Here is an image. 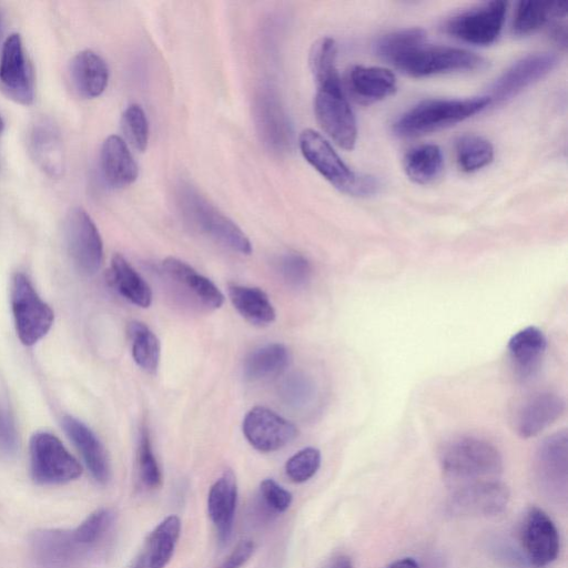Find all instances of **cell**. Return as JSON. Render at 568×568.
Masks as SVG:
<instances>
[{
    "mask_svg": "<svg viewBox=\"0 0 568 568\" xmlns=\"http://www.w3.org/2000/svg\"><path fill=\"white\" fill-rule=\"evenodd\" d=\"M114 523L113 510L100 508L73 529L36 530L29 539L32 561L37 568H79L104 545Z\"/></svg>",
    "mask_w": 568,
    "mask_h": 568,
    "instance_id": "6da1fadb",
    "label": "cell"
},
{
    "mask_svg": "<svg viewBox=\"0 0 568 568\" xmlns=\"http://www.w3.org/2000/svg\"><path fill=\"white\" fill-rule=\"evenodd\" d=\"M439 465L444 477L456 486L497 479L503 458L495 445L477 437L455 438L440 449Z\"/></svg>",
    "mask_w": 568,
    "mask_h": 568,
    "instance_id": "7a4b0ae2",
    "label": "cell"
},
{
    "mask_svg": "<svg viewBox=\"0 0 568 568\" xmlns=\"http://www.w3.org/2000/svg\"><path fill=\"white\" fill-rule=\"evenodd\" d=\"M489 97L466 99H428L405 111L393 124L400 138H414L452 126L485 110Z\"/></svg>",
    "mask_w": 568,
    "mask_h": 568,
    "instance_id": "3957f363",
    "label": "cell"
},
{
    "mask_svg": "<svg viewBox=\"0 0 568 568\" xmlns=\"http://www.w3.org/2000/svg\"><path fill=\"white\" fill-rule=\"evenodd\" d=\"M298 145L305 160L341 192L359 197L378 192L379 181L374 175L351 170L318 132L304 130L300 134Z\"/></svg>",
    "mask_w": 568,
    "mask_h": 568,
    "instance_id": "277c9868",
    "label": "cell"
},
{
    "mask_svg": "<svg viewBox=\"0 0 568 568\" xmlns=\"http://www.w3.org/2000/svg\"><path fill=\"white\" fill-rule=\"evenodd\" d=\"M178 203L186 221L195 229L224 247L240 254H251L252 245L244 232L195 187L182 183L178 190Z\"/></svg>",
    "mask_w": 568,
    "mask_h": 568,
    "instance_id": "5b68a950",
    "label": "cell"
},
{
    "mask_svg": "<svg viewBox=\"0 0 568 568\" xmlns=\"http://www.w3.org/2000/svg\"><path fill=\"white\" fill-rule=\"evenodd\" d=\"M10 304L16 332L23 345L32 346L49 333L54 313L24 273L17 272L11 280Z\"/></svg>",
    "mask_w": 568,
    "mask_h": 568,
    "instance_id": "8992f818",
    "label": "cell"
},
{
    "mask_svg": "<svg viewBox=\"0 0 568 568\" xmlns=\"http://www.w3.org/2000/svg\"><path fill=\"white\" fill-rule=\"evenodd\" d=\"M486 60L465 49L429 45L424 43L394 62V67L413 78H425L436 74L473 71L481 69Z\"/></svg>",
    "mask_w": 568,
    "mask_h": 568,
    "instance_id": "52a82bcc",
    "label": "cell"
},
{
    "mask_svg": "<svg viewBox=\"0 0 568 568\" xmlns=\"http://www.w3.org/2000/svg\"><path fill=\"white\" fill-rule=\"evenodd\" d=\"M30 473L32 479L44 486L62 485L75 480L82 473L81 465L49 432H37L30 438Z\"/></svg>",
    "mask_w": 568,
    "mask_h": 568,
    "instance_id": "ba28073f",
    "label": "cell"
},
{
    "mask_svg": "<svg viewBox=\"0 0 568 568\" xmlns=\"http://www.w3.org/2000/svg\"><path fill=\"white\" fill-rule=\"evenodd\" d=\"M64 237L75 270L84 276L94 275L103 261V243L98 227L84 209L74 206L67 213Z\"/></svg>",
    "mask_w": 568,
    "mask_h": 568,
    "instance_id": "9c48e42d",
    "label": "cell"
},
{
    "mask_svg": "<svg viewBox=\"0 0 568 568\" xmlns=\"http://www.w3.org/2000/svg\"><path fill=\"white\" fill-rule=\"evenodd\" d=\"M507 2L489 1L447 19L444 29L450 37L475 45L494 43L505 22Z\"/></svg>",
    "mask_w": 568,
    "mask_h": 568,
    "instance_id": "30bf717a",
    "label": "cell"
},
{
    "mask_svg": "<svg viewBox=\"0 0 568 568\" xmlns=\"http://www.w3.org/2000/svg\"><path fill=\"white\" fill-rule=\"evenodd\" d=\"M508 487L498 479L456 486L447 500L454 517H490L505 510L509 501Z\"/></svg>",
    "mask_w": 568,
    "mask_h": 568,
    "instance_id": "8fae6325",
    "label": "cell"
},
{
    "mask_svg": "<svg viewBox=\"0 0 568 568\" xmlns=\"http://www.w3.org/2000/svg\"><path fill=\"white\" fill-rule=\"evenodd\" d=\"M0 90L9 100L21 105H30L34 100L32 68L19 33H11L2 44Z\"/></svg>",
    "mask_w": 568,
    "mask_h": 568,
    "instance_id": "7c38bea8",
    "label": "cell"
},
{
    "mask_svg": "<svg viewBox=\"0 0 568 568\" xmlns=\"http://www.w3.org/2000/svg\"><path fill=\"white\" fill-rule=\"evenodd\" d=\"M559 63L551 52L530 53L508 67L491 84L487 94L491 103L504 102L548 75Z\"/></svg>",
    "mask_w": 568,
    "mask_h": 568,
    "instance_id": "4fadbf2b",
    "label": "cell"
},
{
    "mask_svg": "<svg viewBox=\"0 0 568 568\" xmlns=\"http://www.w3.org/2000/svg\"><path fill=\"white\" fill-rule=\"evenodd\" d=\"M314 112L324 132L342 149L352 150L357 140V122L343 89L317 90Z\"/></svg>",
    "mask_w": 568,
    "mask_h": 568,
    "instance_id": "5bb4252c",
    "label": "cell"
},
{
    "mask_svg": "<svg viewBox=\"0 0 568 568\" xmlns=\"http://www.w3.org/2000/svg\"><path fill=\"white\" fill-rule=\"evenodd\" d=\"M520 542L528 562L536 568H544L554 562L560 549L556 525L536 506L530 507L523 518Z\"/></svg>",
    "mask_w": 568,
    "mask_h": 568,
    "instance_id": "9a60e30c",
    "label": "cell"
},
{
    "mask_svg": "<svg viewBox=\"0 0 568 568\" xmlns=\"http://www.w3.org/2000/svg\"><path fill=\"white\" fill-rule=\"evenodd\" d=\"M243 434L256 450L271 453L291 443L297 435V428L272 409L255 406L244 417Z\"/></svg>",
    "mask_w": 568,
    "mask_h": 568,
    "instance_id": "2e32d148",
    "label": "cell"
},
{
    "mask_svg": "<svg viewBox=\"0 0 568 568\" xmlns=\"http://www.w3.org/2000/svg\"><path fill=\"white\" fill-rule=\"evenodd\" d=\"M162 271L174 288L202 308L214 311L223 305L224 295L217 286L187 263L168 257L162 262Z\"/></svg>",
    "mask_w": 568,
    "mask_h": 568,
    "instance_id": "e0dca14e",
    "label": "cell"
},
{
    "mask_svg": "<svg viewBox=\"0 0 568 568\" xmlns=\"http://www.w3.org/2000/svg\"><path fill=\"white\" fill-rule=\"evenodd\" d=\"M568 435L566 430L546 437L535 456V470L540 484L552 493L567 487Z\"/></svg>",
    "mask_w": 568,
    "mask_h": 568,
    "instance_id": "ac0fdd59",
    "label": "cell"
},
{
    "mask_svg": "<svg viewBox=\"0 0 568 568\" xmlns=\"http://www.w3.org/2000/svg\"><path fill=\"white\" fill-rule=\"evenodd\" d=\"M28 146L32 160L47 175L60 178L64 171V149L57 125L48 119L37 120L29 131Z\"/></svg>",
    "mask_w": 568,
    "mask_h": 568,
    "instance_id": "d6986e66",
    "label": "cell"
},
{
    "mask_svg": "<svg viewBox=\"0 0 568 568\" xmlns=\"http://www.w3.org/2000/svg\"><path fill=\"white\" fill-rule=\"evenodd\" d=\"M564 398L552 392H539L529 396L520 406L516 417V432L523 438L540 434L565 412Z\"/></svg>",
    "mask_w": 568,
    "mask_h": 568,
    "instance_id": "ffe728a7",
    "label": "cell"
},
{
    "mask_svg": "<svg viewBox=\"0 0 568 568\" xmlns=\"http://www.w3.org/2000/svg\"><path fill=\"white\" fill-rule=\"evenodd\" d=\"M62 427L82 456L93 479L105 485L111 478V467L106 450L95 434L78 418L65 415Z\"/></svg>",
    "mask_w": 568,
    "mask_h": 568,
    "instance_id": "44dd1931",
    "label": "cell"
},
{
    "mask_svg": "<svg viewBox=\"0 0 568 568\" xmlns=\"http://www.w3.org/2000/svg\"><path fill=\"white\" fill-rule=\"evenodd\" d=\"M236 503V478L233 471L227 469L211 486L207 495L209 517L221 545H225L232 536Z\"/></svg>",
    "mask_w": 568,
    "mask_h": 568,
    "instance_id": "7402d4cb",
    "label": "cell"
},
{
    "mask_svg": "<svg viewBox=\"0 0 568 568\" xmlns=\"http://www.w3.org/2000/svg\"><path fill=\"white\" fill-rule=\"evenodd\" d=\"M69 77L80 97L93 99L104 92L109 82V68L101 55L85 49L71 59Z\"/></svg>",
    "mask_w": 568,
    "mask_h": 568,
    "instance_id": "603a6c76",
    "label": "cell"
},
{
    "mask_svg": "<svg viewBox=\"0 0 568 568\" xmlns=\"http://www.w3.org/2000/svg\"><path fill=\"white\" fill-rule=\"evenodd\" d=\"M352 95L369 104L393 95L397 89L395 74L387 68L354 65L347 77Z\"/></svg>",
    "mask_w": 568,
    "mask_h": 568,
    "instance_id": "cb8c5ba5",
    "label": "cell"
},
{
    "mask_svg": "<svg viewBox=\"0 0 568 568\" xmlns=\"http://www.w3.org/2000/svg\"><path fill=\"white\" fill-rule=\"evenodd\" d=\"M100 170L104 181L113 187H123L136 180L138 164L119 135H110L102 143Z\"/></svg>",
    "mask_w": 568,
    "mask_h": 568,
    "instance_id": "d4e9b609",
    "label": "cell"
},
{
    "mask_svg": "<svg viewBox=\"0 0 568 568\" xmlns=\"http://www.w3.org/2000/svg\"><path fill=\"white\" fill-rule=\"evenodd\" d=\"M547 347L544 332L527 326L515 333L508 342V354L516 374L527 378L539 367Z\"/></svg>",
    "mask_w": 568,
    "mask_h": 568,
    "instance_id": "484cf974",
    "label": "cell"
},
{
    "mask_svg": "<svg viewBox=\"0 0 568 568\" xmlns=\"http://www.w3.org/2000/svg\"><path fill=\"white\" fill-rule=\"evenodd\" d=\"M256 121L265 143L277 152L285 151L292 142L290 123L277 100L262 93L256 102Z\"/></svg>",
    "mask_w": 568,
    "mask_h": 568,
    "instance_id": "4316f807",
    "label": "cell"
},
{
    "mask_svg": "<svg viewBox=\"0 0 568 568\" xmlns=\"http://www.w3.org/2000/svg\"><path fill=\"white\" fill-rule=\"evenodd\" d=\"M181 531L180 518L170 515L148 536L140 551L149 568H165L175 550Z\"/></svg>",
    "mask_w": 568,
    "mask_h": 568,
    "instance_id": "83f0119b",
    "label": "cell"
},
{
    "mask_svg": "<svg viewBox=\"0 0 568 568\" xmlns=\"http://www.w3.org/2000/svg\"><path fill=\"white\" fill-rule=\"evenodd\" d=\"M229 297L235 310L251 324L266 326L275 321V310L260 287L232 284L229 286Z\"/></svg>",
    "mask_w": 568,
    "mask_h": 568,
    "instance_id": "f1b7e54d",
    "label": "cell"
},
{
    "mask_svg": "<svg viewBox=\"0 0 568 568\" xmlns=\"http://www.w3.org/2000/svg\"><path fill=\"white\" fill-rule=\"evenodd\" d=\"M110 280L119 294L132 304L143 308L151 305L152 291L149 284L120 254L112 257Z\"/></svg>",
    "mask_w": 568,
    "mask_h": 568,
    "instance_id": "f546056e",
    "label": "cell"
},
{
    "mask_svg": "<svg viewBox=\"0 0 568 568\" xmlns=\"http://www.w3.org/2000/svg\"><path fill=\"white\" fill-rule=\"evenodd\" d=\"M407 178L417 184H429L437 180L444 170V156L440 148L427 143L412 148L403 159Z\"/></svg>",
    "mask_w": 568,
    "mask_h": 568,
    "instance_id": "4dcf8cb0",
    "label": "cell"
},
{
    "mask_svg": "<svg viewBox=\"0 0 568 568\" xmlns=\"http://www.w3.org/2000/svg\"><path fill=\"white\" fill-rule=\"evenodd\" d=\"M288 361V351L283 344H266L246 356L243 375L251 382L267 379L281 374L286 368Z\"/></svg>",
    "mask_w": 568,
    "mask_h": 568,
    "instance_id": "1f68e13d",
    "label": "cell"
},
{
    "mask_svg": "<svg viewBox=\"0 0 568 568\" xmlns=\"http://www.w3.org/2000/svg\"><path fill=\"white\" fill-rule=\"evenodd\" d=\"M566 2L520 1L515 11L511 31L525 37L544 27L551 18H565Z\"/></svg>",
    "mask_w": 568,
    "mask_h": 568,
    "instance_id": "d6a6232c",
    "label": "cell"
},
{
    "mask_svg": "<svg viewBox=\"0 0 568 568\" xmlns=\"http://www.w3.org/2000/svg\"><path fill=\"white\" fill-rule=\"evenodd\" d=\"M336 43L324 37L315 41L310 51V68L317 90H339L341 79L336 68Z\"/></svg>",
    "mask_w": 568,
    "mask_h": 568,
    "instance_id": "836d02e7",
    "label": "cell"
},
{
    "mask_svg": "<svg viewBox=\"0 0 568 568\" xmlns=\"http://www.w3.org/2000/svg\"><path fill=\"white\" fill-rule=\"evenodd\" d=\"M132 356L135 364L149 374L159 367L161 344L156 335L143 323L134 321L128 326Z\"/></svg>",
    "mask_w": 568,
    "mask_h": 568,
    "instance_id": "e575fe53",
    "label": "cell"
},
{
    "mask_svg": "<svg viewBox=\"0 0 568 568\" xmlns=\"http://www.w3.org/2000/svg\"><path fill=\"white\" fill-rule=\"evenodd\" d=\"M456 161L459 169L470 173L488 165L494 159V146L485 138L464 134L455 143Z\"/></svg>",
    "mask_w": 568,
    "mask_h": 568,
    "instance_id": "d590c367",
    "label": "cell"
},
{
    "mask_svg": "<svg viewBox=\"0 0 568 568\" xmlns=\"http://www.w3.org/2000/svg\"><path fill=\"white\" fill-rule=\"evenodd\" d=\"M426 43V32L420 28H405L382 36L374 45L376 54L394 64L410 50Z\"/></svg>",
    "mask_w": 568,
    "mask_h": 568,
    "instance_id": "8d00e7d4",
    "label": "cell"
},
{
    "mask_svg": "<svg viewBox=\"0 0 568 568\" xmlns=\"http://www.w3.org/2000/svg\"><path fill=\"white\" fill-rule=\"evenodd\" d=\"M138 468L143 485L150 489L158 488L162 483V474L154 456L150 435L146 427H142L138 444Z\"/></svg>",
    "mask_w": 568,
    "mask_h": 568,
    "instance_id": "74e56055",
    "label": "cell"
},
{
    "mask_svg": "<svg viewBox=\"0 0 568 568\" xmlns=\"http://www.w3.org/2000/svg\"><path fill=\"white\" fill-rule=\"evenodd\" d=\"M122 131L130 144L143 152L149 142V123L141 105L130 104L121 118Z\"/></svg>",
    "mask_w": 568,
    "mask_h": 568,
    "instance_id": "f35d334b",
    "label": "cell"
},
{
    "mask_svg": "<svg viewBox=\"0 0 568 568\" xmlns=\"http://www.w3.org/2000/svg\"><path fill=\"white\" fill-rule=\"evenodd\" d=\"M321 460V452L317 448L305 447L287 459L285 473L292 481L305 483L317 473Z\"/></svg>",
    "mask_w": 568,
    "mask_h": 568,
    "instance_id": "ab89813d",
    "label": "cell"
},
{
    "mask_svg": "<svg viewBox=\"0 0 568 568\" xmlns=\"http://www.w3.org/2000/svg\"><path fill=\"white\" fill-rule=\"evenodd\" d=\"M280 272L290 285L302 286L310 280L311 265L301 254L288 253L281 258Z\"/></svg>",
    "mask_w": 568,
    "mask_h": 568,
    "instance_id": "60d3db41",
    "label": "cell"
},
{
    "mask_svg": "<svg viewBox=\"0 0 568 568\" xmlns=\"http://www.w3.org/2000/svg\"><path fill=\"white\" fill-rule=\"evenodd\" d=\"M260 495L264 504L276 513H284L292 504V494L272 478L260 484Z\"/></svg>",
    "mask_w": 568,
    "mask_h": 568,
    "instance_id": "b9f144b4",
    "label": "cell"
},
{
    "mask_svg": "<svg viewBox=\"0 0 568 568\" xmlns=\"http://www.w3.org/2000/svg\"><path fill=\"white\" fill-rule=\"evenodd\" d=\"M18 448V434L8 409L0 403V454L11 456Z\"/></svg>",
    "mask_w": 568,
    "mask_h": 568,
    "instance_id": "7bdbcfd3",
    "label": "cell"
},
{
    "mask_svg": "<svg viewBox=\"0 0 568 568\" xmlns=\"http://www.w3.org/2000/svg\"><path fill=\"white\" fill-rule=\"evenodd\" d=\"M254 547L251 539L241 540L219 568H241L252 556Z\"/></svg>",
    "mask_w": 568,
    "mask_h": 568,
    "instance_id": "ee69618b",
    "label": "cell"
},
{
    "mask_svg": "<svg viewBox=\"0 0 568 568\" xmlns=\"http://www.w3.org/2000/svg\"><path fill=\"white\" fill-rule=\"evenodd\" d=\"M324 568H354L352 559L344 554L333 556L324 566Z\"/></svg>",
    "mask_w": 568,
    "mask_h": 568,
    "instance_id": "f6af8a7d",
    "label": "cell"
},
{
    "mask_svg": "<svg viewBox=\"0 0 568 568\" xmlns=\"http://www.w3.org/2000/svg\"><path fill=\"white\" fill-rule=\"evenodd\" d=\"M551 37L562 47H566L567 43V31L566 26L559 23H554L550 29Z\"/></svg>",
    "mask_w": 568,
    "mask_h": 568,
    "instance_id": "bcb514c9",
    "label": "cell"
},
{
    "mask_svg": "<svg viewBox=\"0 0 568 568\" xmlns=\"http://www.w3.org/2000/svg\"><path fill=\"white\" fill-rule=\"evenodd\" d=\"M386 568H419V565L414 558L405 557L393 561Z\"/></svg>",
    "mask_w": 568,
    "mask_h": 568,
    "instance_id": "7dc6e473",
    "label": "cell"
},
{
    "mask_svg": "<svg viewBox=\"0 0 568 568\" xmlns=\"http://www.w3.org/2000/svg\"><path fill=\"white\" fill-rule=\"evenodd\" d=\"M126 568H149L141 552L132 560Z\"/></svg>",
    "mask_w": 568,
    "mask_h": 568,
    "instance_id": "c3c4849f",
    "label": "cell"
},
{
    "mask_svg": "<svg viewBox=\"0 0 568 568\" xmlns=\"http://www.w3.org/2000/svg\"><path fill=\"white\" fill-rule=\"evenodd\" d=\"M3 128H4V122H3L2 118L0 116V136L2 134Z\"/></svg>",
    "mask_w": 568,
    "mask_h": 568,
    "instance_id": "681fc988",
    "label": "cell"
},
{
    "mask_svg": "<svg viewBox=\"0 0 568 568\" xmlns=\"http://www.w3.org/2000/svg\"><path fill=\"white\" fill-rule=\"evenodd\" d=\"M1 29H2V16H1V11H0V36H1Z\"/></svg>",
    "mask_w": 568,
    "mask_h": 568,
    "instance_id": "f907efd6",
    "label": "cell"
}]
</instances>
